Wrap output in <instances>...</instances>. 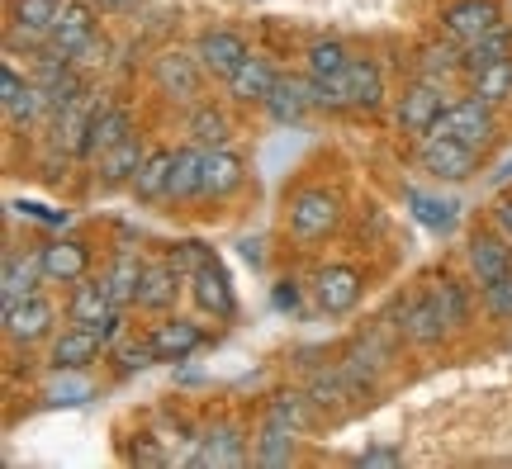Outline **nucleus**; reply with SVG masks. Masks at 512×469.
Segmentation results:
<instances>
[{"mask_svg":"<svg viewBox=\"0 0 512 469\" xmlns=\"http://www.w3.org/2000/svg\"><path fill=\"white\" fill-rule=\"evenodd\" d=\"M143 157H147V147L138 143V133H128L124 143L105 147V152L95 157V166H100V185H105V190H114V185H133Z\"/></svg>","mask_w":512,"mask_h":469,"instance_id":"obj_23","label":"nucleus"},{"mask_svg":"<svg viewBox=\"0 0 512 469\" xmlns=\"http://www.w3.org/2000/svg\"><path fill=\"white\" fill-rule=\"evenodd\" d=\"M498 24H503L498 0H451V5L441 10V29L456 38L460 48L475 43V38H484L489 29H498Z\"/></svg>","mask_w":512,"mask_h":469,"instance_id":"obj_7","label":"nucleus"},{"mask_svg":"<svg viewBox=\"0 0 512 469\" xmlns=\"http://www.w3.org/2000/svg\"><path fill=\"white\" fill-rule=\"evenodd\" d=\"M275 81H280V72H275L266 57H247L238 72L228 76V95L238 100V105H266L271 100V91H275Z\"/></svg>","mask_w":512,"mask_h":469,"instance_id":"obj_19","label":"nucleus"},{"mask_svg":"<svg viewBox=\"0 0 512 469\" xmlns=\"http://www.w3.org/2000/svg\"><path fill=\"white\" fill-rule=\"evenodd\" d=\"M105 53H110V43L91 34V38H86V43H81V48L72 53V67H76V72H86V67H100V62H105Z\"/></svg>","mask_w":512,"mask_h":469,"instance_id":"obj_43","label":"nucleus"},{"mask_svg":"<svg viewBox=\"0 0 512 469\" xmlns=\"http://www.w3.org/2000/svg\"><path fill=\"white\" fill-rule=\"evenodd\" d=\"M470 95H479L484 105H508L512 100V57L494 62V67H484V72L470 76Z\"/></svg>","mask_w":512,"mask_h":469,"instance_id":"obj_34","label":"nucleus"},{"mask_svg":"<svg viewBox=\"0 0 512 469\" xmlns=\"http://www.w3.org/2000/svg\"><path fill=\"white\" fill-rule=\"evenodd\" d=\"M204 152L209 147L190 143L176 152V171H171V199H195L204 185Z\"/></svg>","mask_w":512,"mask_h":469,"instance_id":"obj_32","label":"nucleus"},{"mask_svg":"<svg viewBox=\"0 0 512 469\" xmlns=\"http://www.w3.org/2000/svg\"><path fill=\"white\" fill-rule=\"evenodd\" d=\"M309 398H313L318 413H328V408L332 413H342L351 398H361V389H356V379L337 365V370H318V375L309 379Z\"/></svg>","mask_w":512,"mask_h":469,"instance_id":"obj_24","label":"nucleus"},{"mask_svg":"<svg viewBox=\"0 0 512 469\" xmlns=\"http://www.w3.org/2000/svg\"><path fill=\"white\" fill-rule=\"evenodd\" d=\"M484 308L494 313L498 323H512V275L494 280V285H484Z\"/></svg>","mask_w":512,"mask_h":469,"instance_id":"obj_41","label":"nucleus"},{"mask_svg":"<svg viewBox=\"0 0 512 469\" xmlns=\"http://www.w3.org/2000/svg\"><path fill=\"white\" fill-rule=\"evenodd\" d=\"M252 460V451H247V436L233 427V422H219V427H209V432L200 436V451L190 455L185 465L195 469H238Z\"/></svg>","mask_w":512,"mask_h":469,"instance_id":"obj_8","label":"nucleus"},{"mask_svg":"<svg viewBox=\"0 0 512 469\" xmlns=\"http://www.w3.org/2000/svg\"><path fill=\"white\" fill-rule=\"evenodd\" d=\"M313 413H318V408H313L309 389H304V394H299V389H285V394H275L271 408H266V417L280 422V427H290V432H304L313 422Z\"/></svg>","mask_w":512,"mask_h":469,"instance_id":"obj_33","label":"nucleus"},{"mask_svg":"<svg viewBox=\"0 0 512 469\" xmlns=\"http://www.w3.org/2000/svg\"><path fill=\"white\" fill-rule=\"evenodd\" d=\"M195 57L204 62V72L214 76V81H228V76L252 57V48H247L233 29H204L200 43H195Z\"/></svg>","mask_w":512,"mask_h":469,"instance_id":"obj_12","label":"nucleus"},{"mask_svg":"<svg viewBox=\"0 0 512 469\" xmlns=\"http://www.w3.org/2000/svg\"><path fill=\"white\" fill-rule=\"evenodd\" d=\"M503 57H512V29L508 24H498V29H489L484 38L465 43V76L484 72V67H494V62H503Z\"/></svg>","mask_w":512,"mask_h":469,"instance_id":"obj_30","label":"nucleus"},{"mask_svg":"<svg viewBox=\"0 0 512 469\" xmlns=\"http://www.w3.org/2000/svg\"><path fill=\"white\" fill-rule=\"evenodd\" d=\"M204 62L195 53H181V48H166L157 62H152V81L157 91L181 100V105H200V91H204Z\"/></svg>","mask_w":512,"mask_h":469,"instance_id":"obj_1","label":"nucleus"},{"mask_svg":"<svg viewBox=\"0 0 512 469\" xmlns=\"http://www.w3.org/2000/svg\"><path fill=\"white\" fill-rule=\"evenodd\" d=\"M171 171H176V152L171 147H152L133 176V199L138 204H157V199H171Z\"/></svg>","mask_w":512,"mask_h":469,"instance_id":"obj_18","label":"nucleus"},{"mask_svg":"<svg viewBox=\"0 0 512 469\" xmlns=\"http://www.w3.org/2000/svg\"><path fill=\"white\" fill-rule=\"evenodd\" d=\"M95 5H100V10H133L138 0H95Z\"/></svg>","mask_w":512,"mask_h":469,"instance_id":"obj_48","label":"nucleus"},{"mask_svg":"<svg viewBox=\"0 0 512 469\" xmlns=\"http://www.w3.org/2000/svg\"><path fill=\"white\" fill-rule=\"evenodd\" d=\"M470 275H475V285H494V280H503V275H512V242L503 233H475L470 237Z\"/></svg>","mask_w":512,"mask_h":469,"instance_id":"obj_15","label":"nucleus"},{"mask_svg":"<svg viewBox=\"0 0 512 469\" xmlns=\"http://www.w3.org/2000/svg\"><path fill=\"white\" fill-rule=\"evenodd\" d=\"M143 271H147V261H138V252H114L110 261V271H105V285H110L114 294V304L128 308V304H138V289H143Z\"/></svg>","mask_w":512,"mask_h":469,"instance_id":"obj_26","label":"nucleus"},{"mask_svg":"<svg viewBox=\"0 0 512 469\" xmlns=\"http://www.w3.org/2000/svg\"><path fill=\"white\" fill-rule=\"evenodd\" d=\"M38 266H43V280L76 285V280H86V271H91V247L76 242V237H57L48 247H38Z\"/></svg>","mask_w":512,"mask_h":469,"instance_id":"obj_13","label":"nucleus"},{"mask_svg":"<svg viewBox=\"0 0 512 469\" xmlns=\"http://www.w3.org/2000/svg\"><path fill=\"white\" fill-rule=\"evenodd\" d=\"M399 332L413 346H437L441 337L451 332V323H446V313H441V304H437V294H432V289H418L413 299H403Z\"/></svg>","mask_w":512,"mask_h":469,"instance_id":"obj_6","label":"nucleus"},{"mask_svg":"<svg viewBox=\"0 0 512 469\" xmlns=\"http://www.w3.org/2000/svg\"><path fill=\"white\" fill-rule=\"evenodd\" d=\"M228 133H233V128H228V114H223V109H214V105L190 109V138L200 147H223Z\"/></svg>","mask_w":512,"mask_h":469,"instance_id":"obj_37","label":"nucleus"},{"mask_svg":"<svg viewBox=\"0 0 512 469\" xmlns=\"http://www.w3.org/2000/svg\"><path fill=\"white\" fill-rule=\"evenodd\" d=\"M38 280H43L38 256L5 252V266H0V299H5V304H15V299H29V294H38Z\"/></svg>","mask_w":512,"mask_h":469,"instance_id":"obj_25","label":"nucleus"},{"mask_svg":"<svg viewBox=\"0 0 512 469\" xmlns=\"http://www.w3.org/2000/svg\"><path fill=\"white\" fill-rule=\"evenodd\" d=\"M432 133H437V138H460L465 147H475L479 152V147L494 138V105H484L479 95H470V100H451ZM432 133H427V138H432Z\"/></svg>","mask_w":512,"mask_h":469,"instance_id":"obj_3","label":"nucleus"},{"mask_svg":"<svg viewBox=\"0 0 512 469\" xmlns=\"http://www.w3.org/2000/svg\"><path fill=\"white\" fill-rule=\"evenodd\" d=\"M403 204L413 209L422 228H432V233H451L456 228V204L441 195H427V190H403Z\"/></svg>","mask_w":512,"mask_h":469,"instance_id":"obj_29","label":"nucleus"},{"mask_svg":"<svg viewBox=\"0 0 512 469\" xmlns=\"http://www.w3.org/2000/svg\"><path fill=\"white\" fill-rule=\"evenodd\" d=\"M418 162H422V171H427V176L460 185V181H470V176H475L479 152H475V147H465L460 138H437V133H432V138H422Z\"/></svg>","mask_w":512,"mask_h":469,"instance_id":"obj_4","label":"nucleus"},{"mask_svg":"<svg viewBox=\"0 0 512 469\" xmlns=\"http://www.w3.org/2000/svg\"><path fill=\"white\" fill-rule=\"evenodd\" d=\"M446 86L441 81H427L422 76L413 91H403V100H399V128L403 133H413V138H427L432 128H437V119L446 114Z\"/></svg>","mask_w":512,"mask_h":469,"instance_id":"obj_5","label":"nucleus"},{"mask_svg":"<svg viewBox=\"0 0 512 469\" xmlns=\"http://www.w3.org/2000/svg\"><path fill=\"white\" fill-rule=\"evenodd\" d=\"M361 271L356 266H323V271L313 275V299H318V308L323 313H332V318H342V313H351V308L361 304Z\"/></svg>","mask_w":512,"mask_h":469,"instance_id":"obj_10","label":"nucleus"},{"mask_svg":"<svg viewBox=\"0 0 512 469\" xmlns=\"http://www.w3.org/2000/svg\"><path fill=\"white\" fill-rule=\"evenodd\" d=\"M114 308H119V304H114L105 275H100V280H76L72 299H67V318H72V323H81V327H100Z\"/></svg>","mask_w":512,"mask_h":469,"instance_id":"obj_22","label":"nucleus"},{"mask_svg":"<svg viewBox=\"0 0 512 469\" xmlns=\"http://www.w3.org/2000/svg\"><path fill=\"white\" fill-rule=\"evenodd\" d=\"M294 436H299V432H290V427H280V422H271V417H266V427H261V436H256L252 460H256V465H266V469L290 465V460H294Z\"/></svg>","mask_w":512,"mask_h":469,"instance_id":"obj_31","label":"nucleus"},{"mask_svg":"<svg viewBox=\"0 0 512 469\" xmlns=\"http://www.w3.org/2000/svg\"><path fill=\"white\" fill-rule=\"evenodd\" d=\"M242 181H247V162H242L238 152H228V147H209L204 152V185H200L204 199L233 195Z\"/></svg>","mask_w":512,"mask_h":469,"instance_id":"obj_20","label":"nucleus"},{"mask_svg":"<svg viewBox=\"0 0 512 469\" xmlns=\"http://www.w3.org/2000/svg\"><path fill=\"white\" fill-rule=\"evenodd\" d=\"M62 0H15V24L38 29V34H53V24L62 19Z\"/></svg>","mask_w":512,"mask_h":469,"instance_id":"obj_39","label":"nucleus"},{"mask_svg":"<svg viewBox=\"0 0 512 469\" xmlns=\"http://www.w3.org/2000/svg\"><path fill=\"white\" fill-rule=\"evenodd\" d=\"M128 133H133V119H128V109H119V105H91L76 152H81V157H100L105 147L124 143Z\"/></svg>","mask_w":512,"mask_h":469,"instance_id":"obj_14","label":"nucleus"},{"mask_svg":"<svg viewBox=\"0 0 512 469\" xmlns=\"http://www.w3.org/2000/svg\"><path fill=\"white\" fill-rule=\"evenodd\" d=\"M48 394H53V403H81V394H86V384H67V379H62V384H53Z\"/></svg>","mask_w":512,"mask_h":469,"instance_id":"obj_46","label":"nucleus"},{"mask_svg":"<svg viewBox=\"0 0 512 469\" xmlns=\"http://www.w3.org/2000/svg\"><path fill=\"white\" fill-rule=\"evenodd\" d=\"M422 76H427V81H441V86H446L451 76H465V48H460L456 38L422 48Z\"/></svg>","mask_w":512,"mask_h":469,"instance_id":"obj_35","label":"nucleus"},{"mask_svg":"<svg viewBox=\"0 0 512 469\" xmlns=\"http://www.w3.org/2000/svg\"><path fill=\"white\" fill-rule=\"evenodd\" d=\"M342 223V199L332 195V190H299L290 199V233L299 242H318V237H328L332 228Z\"/></svg>","mask_w":512,"mask_h":469,"instance_id":"obj_2","label":"nucleus"},{"mask_svg":"<svg viewBox=\"0 0 512 469\" xmlns=\"http://www.w3.org/2000/svg\"><path fill=\"white\" fill-rule=\"evenodd\" d=\"M427 289L437 294V304H441V313H446V323H451V332L470 323V289L460 285V280H451V275H441V280H432Z\"/></svg>","mask_w":512,"mask_h":469,"instance_id":"obj_36","label":"nucleus"},{"mask_svg":"<svg viewBox=\"0 0 512 469\" xmlns=\"http://www.w3.org/2000/svg\"><path fill=\"white\" fill-rule=\"evenodd\" d=\"M489 181H494V185H508V181H512V157H508V162H503V166H498V171H494V176H489Z\"/></svg>","mask_w":512,"mask_h":469,"instance_id":"obj_47","label":"nucleus"},{"mask_svg":"<svg viewBox=\"0 0 512 469\" xmlns=\"http://www.w3.org/2000/svg\"><path fill=\"white\" fill-rule=\"evenodd\" d=\"M53 332V304L43 294H29V299H15L5 304V337L10 342H43Z\"/></svg>","mask_w":512,"mask_h":469,"instance_id":"obj_16","label":"nucleus"},{"mask_svg":"<svg viewBox=\"0 0 512 469\" xmlns=\"http://www.w3.org/2000/svg\"><path fill=\"white\" fill-rule=\"evenodd\" d=\"M190 299L200 304V313H214V318H233L238 313V299H233V280H228V271H223L219 261L209 256L200 271H190Z\"/></svg>","mask_w":512,"mask_h":469,"instance_id":"obj_11","label":"nucleus"},{"mask_svg":"<svg viewBox=\"0 0 512 469\" xmlns=\"http://www.w3.org/2000/svg\"><path fill=\"white\" fill-rule=\"evenodd\" d=\"M114 356H119L124 370H147V365L162 361V356H157V346H152V332H147V337H128V342H119Z\"/></svg>","mask_w":512,"mask_h":469,"instance_id":"obj_40","label":"nucleus"},{"mask_svg":"<svg viewBox=\"0 0 512 469\" xmlns=\"http://www.w3.org/2000/svg\"><path fill=\"white\" fill-rule=\"evenodd\" d=\"M105 351V337H100V327H62L53 337V351H48V365H53L57 375H72V370H86Z\"/></svg>","mask_w":512,"mask_h":469,"instance_id":"obj_9","label":"nucleus"},{"mask_svg":"<svg viewBox=\"0 0 512 469\" xmlns=\"http://www.w3.org/2000/svg\"><path fill=\"white\" fill-rule=\"evenodd\" d=\"M309 105H313L309 86H304V81H290V76H280L271 100H266V114H271L275 124H299V119L309 114Z\"/></svg>","mask_w":512,"mask_h":469,"instance_id":"obj_28","label":"nucleus"},{"mask_svg":"<svg viewBox=\"0 0 512 469\" xmlns=\"http://www.w3.org/2000/svg\"><path fill=\"white\" fill-rule=\"evenodd\" d=\"M91 34H95V10L91 5H67L62 19L53 24V43H48V48H57L62 57H72Z\"/></svg>","mask_w":512,"mask_h":469,"instance_id":"obj_27","label":"nucleus"},{"mask_svg":"<svg viewBox=\"0 0 512 469\" xmlns=\"http://www.w3.org/2000/svg\"><path fill=\"white\" fill-rule=\"evenodd\" d=\"M347 48L342 43H332V38H318L309 48V76L313 81H332V76H342L347 72Z\"/></svg>","mask_w":512,"mask_h":469,"instance_id":"obj_38","label":"nucleus"},{"mask_svg":"<svg viewBox=\"0 0 512 469\" xmlns=\"http://www.w3.org/2000/svg\"><path fill=\"white\" fill-rule=\"evenodd\" d=\"M494 228L512 242V195H503V199L494 204Z\"/></svg>","mask_w":512,"mask_h":469,"instance_id":"obj_45","label":"nucleus"},{"mask_svg":"<svg viewBox=\"0 0 512 469\" xmlns=\"http://www.w3.org/2000/svg\"><path fill=\"white\" fill-rule=\"evenodd\" d=\"M185 280H190V275H185L176 261H147L143 289H138V308H147V313H166V308L181 299Z\"/></svg>","mask_w":512,"mask_h":469,"instance_id":"obj_17","label":"nucleus"},{"mask_svg":"<svg viewBox=\"0 0 512 469\" xmlns=\"http://www.w3.org/2000/svg\"><path fill=\"white\" fill-rule=\"evenodd\" d=\"M271 304L280 308V313H299V304H304V285H299V280H275Z\"/></svg>","mask_w":512,"mask_h":469,"instance_id":"obj_42","label":"nucleus"},{"mask_svg":"<svg viewBox=\"0 0 512 469\" xmlns=\"http://www.w3.org/2000/svg\"><path fill=\"white\" fill-rule=\"evenodd\" d=\"M152 346H157L162 361H190L204 346V327L190 323V318H162L152 327Z\"/></svg>","mask_w":512,"mask_h":469,"instance_id":"obj_21","label":"nucleus"},{"mask_svg":"<svg viewBox=\"0 0 512 469\" xmlns=\"http://www.w3.org/2000/svg\"><path fill=\"white\" fill-rule=\"evenodd\" d=\"M403 451H394V446H366V451L356 455V465H366V469H389V465H399Z\"/></svg>","mask_w":512,"mask_h":469,"instance_id":"obj_44","label":"nucleus"}]
</instances>
